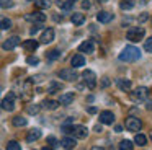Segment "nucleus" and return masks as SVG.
<instances>
[{"label":"nucleus","instance_id":"nucleus-1","mask_svg":"<svg viewBox=\"0 0 152 150\" xmlns=\"http://www.w3.org/2000/svg\"><path fill=\"white\" fill-rule=\"evenodd\" d=\"M139 57H141V51L137 47H134V46H126L118 55V59L121 62H134Z\"/></svg>","mask_w":152,"mask_h":150},{"label":"nucleus","instance_id":"nucleus-2","mask_svg":"<svg viewBox=\"0 0 152 150\" xmlns=\"http://www.w3.org/2000/svg\"><path fill=\"white\" fill-rule=\"evenodd\" d=\"M144 34H145V29L142 28V26H134V28H131L128 33H126V38H128L131 42H137V41H141V39L144 38Z\"/></svg>","mask_w":152,"mask_h":150},{"label":"nucleus","instance_id":"nucleus-3","mask_svg":"<svg viewBox=\"0 0 152 150\" xmlns=\"http://www.w3.org/2000/svg\"><path fill=\"white\" fill-rule=\"evenodd\" d=\"M142 127V122L139 117H134V116H129L128 119H126V129L131 130V132H137V130H141Z\"/></svg>","mask_w":152,"mask_h":150},{"label":"nucleus","instance_id":"nucleus-4","mask_svg":"<svg viewBox=\"0 0 152 150\" xmlns=\"http://www.w3.org/2000/svg\"><path fill=\"white\" fill-rule=\"evenodd\" d=\"M82 78H83L85 85L90 88V90L96 87V75H95V72H92V70H83Z\"/></svg>","mask_w":152,"mask_h":150},{"label":"nucleus","instance_id":"nucleus-5","mask_svg":"<svg viewBox=\"0 0 152 150\" xmlns=\"http://www.w3.org/2000/svg\"><path fill=\"white\" fill-rule=\"evenodd\" d=\"M147 96H149V90L145 87H139V88H136V90L131 93L132 101H145Z\"/></svg>","mask_w":152,"mask_h":150},{"label":"nucleus","instance_id":"nucleus-6","mask_svg":"<svg viewBox=\"0 0 152 150\" xmlns=\"http://www.w3.org/2000/svg\"><path fill=\"white\" fill-rule=\"evenodd\" d=\"M59 78H62V80L66 82H74L79 78V75H77V72L74 70V68H62V70L59 72Z\"/></svg>","mask_w":152,"mask_h":150},{"label":"nucleus","instance_id":"nucleus-7","mask_svg":"<svg viewBox=\"0 0 152 150\" xmlns=\"http://www.w3.org/2000/svg\"><path fill=\"white\" fill-rule=\"evenodd\" d=\"M18 44H20V38H18V36H12V38L5 39V41L2 42V49H5V51H12V49H15Z\"/></svg>","mask_w":152,"mask_h":150},{"label":"nucleus","instance_id":"nucleus-8","mask_svg":"<svg viewBox=\"0 0 152 150\" xmlns=\"http://www.w3.org/2000/svg\"><path fill=\"white\" fill-rule=\"evenodd\" d=\"M2 108L5 111H13L15 109V93H8L2 101Z\"/></svg>","mask_w":152,"mask_h":150},{"label":"nucleus","instance_id":"nucleus-9","mask_svg":"<svg viewBox=\"0 0 152 150\" xmlns=\"http://www.w3.org/2000/svg\"><path fill=\"white\" fill-rule=\"evenodd\" d=\"M70 134L74 135V139H85L88 130H87L85 126H72V132Z\"/></svg>","mask_w":152,"mask_h":150},{"label":"nucleus","instance_id":"nucleus-10","mask_svg":"<svg viewBox=\"0 0 152 150\" xmlns=\"http://www.w3.org/2000/svg\"><path fill=\"white\" fill-rule=\"evenodd\" d=\"M25 18H26L28 21H34V23H44L46 21V15H44L43 12H33V13H30V15H26Z\"/></svg>","mask_w":152,"mask_h":150},{"label":"nucleus","instance_id":"nucleus-11","mask_svg":"<svg viewBox=\"0 0 152 150\" xmlns=\"http://www.w3.org/2000/svg\"><path fill=\"white\" fill-rule=\"evenodd\" d=\"M100 122L102 124H113L115 122V114L111 113V111H102L100 113Z\"/></svg>","mask_w":152,"mask_h":150},{"label":"nucleus","instance_id":"nucleus-12","mask_svg":"<svg viewBox=\"0 0 152 150\" xmlns=\"http://www.w3.org/2000/svg\"><path fill=\"white\" fill-rule=\"evenodd\" d=\"M53 39H54V29H53V28H46V29L43 31V34H41L39 41L43 42V44H49Z\"/></svg>","mask_w":152,"mask_h":150},{"label":"nucleus","instance_id":"nucleus-13","mask_svg":"<svg viewBox=\"0 0 152 150\" xmlns=\"http://www.w3.org/2000/svg\"><path fill=\"white\" fill-rule=\"evenodd\" d=\"M70 65H72V68H79V67H82V65H85L83 55L82 54H75L72 57V60H70Z\"/></svg>","mask_w":152,"mask_h":150},{"label":"nucleus","instance_id":"nucleus-14","mask_svg":"<svg viewBox=\"0 0 152 150\" xmlns=\"http://www.w3.org/2000/svg\"><path fill=\"white\" fill-rule=\"evenodd\" d=\"M79 51L80 52H87V54H92L95 51V46H93L92 41H83L82 44L79 46Z\"/></svg>","mask_w":152,"mask_h":150},{"label":"nucleus","instance_id":"nucleus-15","mask_svg":"<svg viewBox=\"0 0 152 150\" xmlns=\"http://www.w3.org/2000/svg\"><path fill=\"white\" fill-rule=\"evenodd\" d=\"M96 20H98L100 23H110L113 20V13H110V12H100L98 15H96Z\"/></svg>","mask_w":152,"mask_h":150},{"label":"nucleus","instance_id":"nucleus-16","mask_svg":"<svg viewBox=\"0 0 152 150\" xmlns=\"http://www.w3.org/2000/svg\"><path fill=\"white\" fill-rule=\"evenodd\" d=\"M116 85L121 91H128L131 88V80H126V78H118L116 80Z\"/></svg>","mask_w":152,"mask_h":150},{"label":"nucleus","instance_id":"nucleus-17","mask_svg":"<svg viewBox=\"0 0 152 150\" xmlns=\"http://www.w3.org/2000/svg\"><path fill=\"white\" fill-rule=\"evenodd\" d=\"M72 101H74V93H64V95H61V98H59V101H57V103L67 106V104H70Z\"/></svg>","mask_w":152,"mask_h":150},{"label":"nucleus","instance_id":"nucleus-18","mask_svg":"<svg viewBox=\"0 0 152 150\" xmlns=\"http://www.w3.org/2000/svg\"><path fill=\"white\" fill-rule=\"evenodd\" d=\"M70 21H72L75 26H80L83 21H85V15H83V13H72V16H70Z\"/></svg>","mask_w":152,"mask_h":150},{"label":"nucleus","instance_id":"nucleus-19","mask_svg":"<svg viewBox=\"0 0 152 150\" xmlns=\"http://www.w3.org/2000/svg\"><path fill=\"white\" fill-rule=\"evenodd\" d=\"M41 137V130L39 129H31L30 132H28L26 135V140L28 142H34V140H38Z\"/></svg>","mask_w":152,"mask_h":150},{"label":"nucleus","instance_id":"nucleus-20","mask_svg":"<svg viewBox=\"0 0 152 150\" xmlns=\"http://www.w3.org/2000/svg\"><path fill=\"white\" fill-rule=\"evenodd\" d=\"M61 145H62L64 149H72V147L75 145V139H74V137H64V139L61 140Z\"/></svg>","mask_w":152,"mask_h":150},{"label":"nucleus","instance_id":"nucleus-21","mask_svg":"<svg viewBox=\"0 0 152 150\" xmlns=\"http://www.w3.org/2000/svg\"><path fill=\"white\" fill-rule=\"evenodd\" d=\"M38 44H39V42L34 41V39H28V41L23 42V47L26 49V51H34V49H38Z\"/></svg>","mask_w":152,"mask_h":150},{"label":"nucleus","instance_id":"nucleus-22","mask_svg":"<svg viewBox=\"0 0 152 150\" xmlns=\"http://www.w3.org/2000/svg\"><path fill=\"white\" fill-rule=\"evenodd\" d=\"M74 3H75V0H67V2H61V0H59V2H57V5H59L64 12H69V10L72 8Z\"/></svg>","mask_w":152,"mask_h":150},{"label":"nucleus","instance_id":"nucleus-23","mask_svg":"<svg viewBox=\"0 0 152 150\" xmlns=\"http://www.w3.org/2000/svg\"><path fill=\"white\" fill-rule=\"evenodd\" d=\"M134 142L137 143L139 147H144L145 143H147V137H145L144 134H136V137H134Z\"/></svg>","mask_w":152,"mask_h":150},{"label":"nucleus","instance_id":"nucleus-24","mask_svg":"<svg viewBox=\"0 0 152 150\" xmlns=\"http://www.w3.org/2000/svg\"><path fill=\"white\" fill-rule=\"evenodd\" d=\"M43 108H46V109H56L57 106H59V103L57 101H54V100H46V101H43V104H41Z\"/></svg>","mask_w":152,"mask_h":150},{"label":"nucleus","instance_id":"nucleus-25","mask_svg":"<svg viewBox=\"0 0 152 150\" xmlns=\"http://www.w3.org/2000/svg\"><path fill=\"white\" fill-rule=\"evenodd\" d=\"M12 122H13V126H17V127H23V126H26L28 121L25 119V117H21V116H15L13 119H12Z\"/></svg>","mask_w":152,"mask_h":150},{"label":"nucleus","instance_id":"nucleus-26","mask_svg":"<svg viewBox=\"0 0 152 150\" xmlns=\"http://www.w3.org/2000/svg\"><path fill=\"white\" fill-rule=\"evenodd\" d=\"M134 149V143L131 140H121L119 142V150H132Z\"/></svg>","mask_w":152,"mask_h":150},{"label":"nucleus","instance_id":"nucleus-27","mask_svg":"<svg viewBox=\"0 0 152 150\" xmlns=\"http://www.w3.org/2000/svg\"><path fill=\"white\" fill-rule=\"evenodd\" d=\"M61 90H62V85L57 83V82H53L48 88V93H56V91H61Z\"/></svg>","mask_w":152,"mask_h":150},{"label":"nucleus","instance_id":"nucleus-28","mask_svg":"<svg viewBox=\"0 0 152 150\" xmlns=\"http://www.w3.org/2000/svg\"><path fill=\"white\" fill-rule=\"evenodd\" d=\"M119 7H121L123 10H131L132 7H134V2H132V0H121V2H119Z\"/></svg>","mask_w":152,"mask_h":150},{"label":"nucleus","instance_id":"nucleus-29","mask_svg":"<svg viewBox=\"0 0 152 150\" xmlns=\"http://www.w3.org/2000/svg\"><path fill=\"white\" fill-rule=\"evenodd\" d=\"M49 60H56V59H59L61 57V52L57 51V49H53V51H49L48 52V55H46Z\"/></svg>","mask_w":152,"mask_h":150},{"label":"nucleus","instance_id":"nucleus-30","mask_svg":"<svg viewBox=\"0 0 152 150\" xmlns=\"http://www.w3.org/2000/svg\"><path fill=\"white\" fill-rule=\"evenodd\" d=\"M10 28H12V21L8 18L0 20V29H10Z\"/></svg>","mask_w":152,"mask_h":150},{"label":"nucleus","instance_id":"nucleus-31","mask_svg":"<svg viewBox=\"0 0 152 150\" xmlns=\"http://www.w3.org/2000/svg\"><path fill=\"white\" fill-rule=\"evenodd\" d=\"M7 150H21L20 143L15 142V140H10V142L7 143Z\"/></svg>","mask_w":152,"mask_h":150},{"label":"nucleus","instance_id":"nucleus-32","mask_svg":"<svg viewBox=\"0 0 152 150\" xmlns=\"http://www.w3.org/2000/svg\"><path fill=\"white\" fill-rule=\"evenodd\" d=\"M39 109H41V104H30L28 106V113L30 114H38Z\"/></svg>","mask_w":152,"mask_h":150},{"label":"nucleus","instance_id":"nucleus-33","mask_svg":"<svg viewBox=\"0 0 152 150\" xmlns=\"http://www.w3.org/2000/svg\"><path fill=\"white\" fill-rule=\"evenodd\" d=\"M144 49H145V52H152V36L149 39H145V42H144Z\"/></svg>","mask_w":152,"mask_h":150},{"label":"nucleus","instance_id":"nucleus-34","mask_svg":"<svg viewBox=\"0 0 152 150\" xmlns=\"http://www.w3.org/2000/svg\"><path fill=\"white\" fill-rule=\"evenodd\" d=\"M48 143H49L51 147H57V145H59L57 139H56V137H53V135H49V137H48Z\"/></svg>","mask_w":152,"mask_h":150},{"label":"nucleus","instance_id":"nucleus-35","mask_svg":"<svg viewBox=\"0 0 152 150\" xmlns=\"http://www.w3.org/2000/svg\"><path fill=\"white\" fill-rule=\"evenodd\" d=\"M36 5L39 7V8H48V7H49V2H48V0H36Z\"/></svg>","mask_w":152,"mask_h":150},{"label":"nucleus","instance_id":"nucleus-36","mask_svg":"<svg viewBox=\"0 0 152 150\" xmlns=\"http://www.w3.org/2000/svg\"><path fill=\"white\" fill-rule=\"evenodd\" d=\"M13 5V2L12 0H0V7H4V8H8V7Z\"/></svg>","mask_w":152,"mask_h":150},{"label":"nucleus","instance_id":"nucleus-37","mask_svg":"<svg viewBox=\"0 0 152 150\" xmlns=\"http://www.w3.org/2000/svg\"><path fill=\"white\" fill-rule=\"evenodd\" d=\"M26 62L30 65H36V64H39V59H38V57H28Z\"/></svg>","mask_w":152,"mask_h":150},{"label":"nucleus","instance_id":"nucleus-38","mask_svg":"<svg viewBox=\"0 0 152 150\" xmlns=\"http://www.w3.org/2000/svg\"><path fill=\"white\" fill-rule=\"evenodd\" d=\"M82 7H83V8H90V2H88V0H83Z\"/></svg>","mask_w":152,"mask_h":150},{"label":"nucleus","instance_id":"nucleus-39","mask_svg":"<svg viewBox=\"0 0 152 150\" xmlns=\"http://www.w3.org/2000/svg\"><path fill=\"white\" fill-rule=\"evenodd\" d=\"M102 85H103V87H108V85H110V80L105 77V78H103V83H102Z\"/></svg>","mask_w":152,"mask_h":150},{"label":"nucleus","instance_id":"nucleus-40","mask_svg":"<svg viewBox=\"0 0 152 150\" xmlns=\"http://www.w3.org/2000/svg\"><path fill=\"white\" fill-rule=\"evenodd\" d=\"M38 29H39V26H34V28H31V31H30V33H31V34H34V33H36Z\"/></svg>","mask_w":152,"mask_h":150},{"label":"nucleus","instance_id":"nucleus-41","mask_svg":"<svg viewBox=\"0 0 152 150\" xmlns=\"http://www.w3.org/2000/svg\"><path fill=\"white\" fill-rule=\"evenodd\" d=\"M95 130H96V132H102V126H100V124H96V126H95Z\"/></svg>","mask_w":152,"mask_h":150},{"label":"nucleus","instance_id":"nucleus-42","mask_svg":"<svg viewBox=\"0 0 152 150\" xmlns=\"http://www.w3.org/2000/svg\"><path fill=\"white\" fill-rule=\"evenodd\" d=\"M115 130H116V132H123V127H121V126H116Z\"/></svg>","mask_w":152,"mask_h":150},{"label":"nucleus","instance_id":"nucleus-43","mask_svg":"<svg viewBox=\"0 0 152 150\" xmlns=\"http://www.w3.org/2000/svg\"><path fill=\"white\" fill-rule=\"evenodd\" d=\"M88 113H92V114H93V113H96V108H93V106H92V108H88Z\"/></svg>","mask_w":152,"mask_h":150},{"label":"nucleus","instance_id":"nucleus-44","mask_svg":"<svg viewBox=\"0 0 152 150\" xmlns=\"http://www.w3.org/2000/svg\"><path fill=\"white\" fill-rule=\"evenodd\" d=\"M92 150H105V149H102V147H92Z\"/></svg>","mask_w":152,"mask_h":150},{"label":"nucleus","instance_id":"nucleus-45","mask_svg":"<svg viewBox=\"0 0 152 150\" xmlns=\"http://www.w3.org/2000/svg\"><path fill=\"white\" fill-rule=\"evenodd\" d=\"M43 150H53V147H44Z\"/></svg>","mask_w":152,"mask_h":150},{"label":"nucleus","instance_id":"nucleus-46","mask_svg":"<svg viewBox=\"0 0 152 150\" xmlns=\"http://www.w3.org/2000/svg\"><path fill=\"white\" fill-rule=\"evenodd\" d=\"M151 137H152V134H151Z\"/></svg>","mask_w":152,"mask_h":150},{"label":"nucleus","instance_id":"nucleus-47","mask_svg":"<svg viewBox=\"0 0 152 150\" xmlns=\"http://www.w3.org/2000/svg\"><path fill=\"white\" fill-rule=\"evenodd\" d=\"M151 21H152V18H151Z\"/></svg>","mask_w":152,"mask_h":150},{"label":"nucleus","instance_id":"nucleus-48","mask_svg":"<svg viewBox=\"0 0 152 150\" xmlns=\"http://www.w3.org/2000/svg\"><path fill=\"white\" fill-rule=\"evenodd\" d=\"M0 91H2V90H0Z\"/></svg>","mask_w":152,"mask_h":150}]
</instances>
